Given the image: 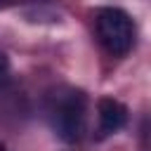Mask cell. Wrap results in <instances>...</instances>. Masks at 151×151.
<instances>
[{"instance_id":"7a4b0ae2","label":"cell","mask_w":151,"mask_h":151,"mask_svg":"<svg viewBox=\"0 0 151 151\" xmlns=\"http://www.w3.org/2000/svg\"><path fill=\"white\" fill-rule=\"evenodd\" d=\"M94 31L101 47L113 57H125L134 47V21L120 7H99L94 14Z\"/></svg>"},{"instance_id":"277c9868","label":"cell","mask_w":151,"mask_h":151,"mask_svg":"<svg viewBox=\"0 0 151 151\" xmlns=\"http://www.w3.org/2000/svg\"><path fill=\"white\" fill-rule=\"evenodd\" d=\"M9 73H12V68H9V59H7L5 52H0V90L9 83Z\"/></svg>"},{"instance_id":"3957f363","label":"cell","mask_w":151,"mask_h":151,"mask_svg":"<svg viewBox=\"0 0 151 151\" xmlns=\"http://www.w3.org/2000/svg\"><path fill=\"white\" fill-rule=\"evenodd\" d=\"M97 118H99V132L101 137L113 134L125 127L127 123V106L120 104L113 97H101L97 104Z\"/></svg>"},{"instance_id":"5b68a950","label":"cell","mask_w":151,"mask_h":151,"mask_svg":"<svg viewBox=\"0 0 151 151\" xmlns=\"http://www.w3.org/2000/svg\"><path fill=\"white\" fill-rule=\"evenodd\" d=\"M9 2H12V0H0V7H7Z\"/></svg>"},{"instance_id":"8992f818","label":"cell","mask_w":151,"mask_h":151,"mask_svg":"<svg viewBox=\"0 0 151 151\" xmlns=\"http://www.w3.org/2000/svg\"><path fill=\"white\" fill-rule=\"evenodd\" d=\"M0 151H7V149H5V144H2V142H0Z\"/></svg>"},{"instance_id":"6da1fadb","label":"cell","mask_w":151,"mask_h":151,"mask_svg":"<svg viewBox=\"0 0 151 151\" xmlns=\"http://www.w3.org/2000/svg\"><path fill=\"white\" fill-rule=\"evenodd\" d=\"M47 113L52 130L64 142H78L85 132L87 97L76 87H57L47 99Z\"/></svg>"}]
</instances>
